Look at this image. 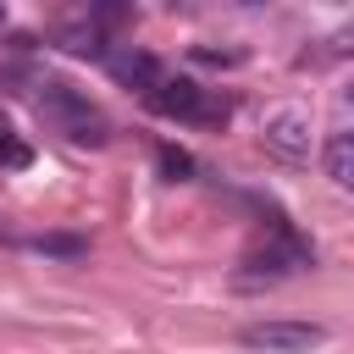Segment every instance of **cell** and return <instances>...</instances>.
I'll return each mask as SVG.
<instances>
[{"label":"cell","mask_w":354,"mask_h":354,"mask_svg":"<svg viewBox=\"0 0 354 354\" xmlns=\"http://www.w3.org/2000/svg\"><path fill=\"white\" fill-rule=\"evenodd\" d=\"M39 116H44L55 133H66L72 144H105V138H111L105 111L88 105V94H77L72 83H55V77L39 83Z\"/></svg>","instance_id":"obj_1"},{"label":"cell","mask_w":354,"mask_h":354,"mask_svg":"<svg viewBox=\"0 0 354 354\" xmlns=\"http://www.w3.org/2000/svg\"><path fill=\"white\" fill-rule=\"evenodd\" d=\"M144 100H149L160 116H177V122H210V127L227 122V100H216L210 88H199V83H188V77H171V72H166Z\"/></svg>","instance_id":"obj_2"},{"label":"cell","mask_w":354,"mask_h":354,"mask_svg":"<svg viewBox=\"0 0 354 354\" xmlns=\"http://www.w3.org/2000/svg\"><path fill=\"white\" fill-rule=\"evenodd\" d=\"M321 343H326L321 321H254V326H243V348H260V354H310Z\"/></svg>","instance_id":"obj_3"},{"label":"cell","mask_w":354,"mask_h":354,"mask_svg":"<svg viewBox=\"0 0 354 354\" xmlns=\"http://www.w3.org/2000/svg\"><path fill=\"white\" fill-rule=\"evenodd\" d=\"M304 266H310V243L299 232H288V227H277V238L260 254H249V277H293Z\"/></svg>","instance_id":"obj_4"},{"label":"cell","mask_w":354,"mask_h":354,"mask_svg":"<svg viewBox=\"0 0 354 354\" xmlns=\"http://www.w3.org/2000/svg\"><path fill=\"white\" fill-rule=\"evenodd\" d=\"M266 149L282 160H304L310 155V122L304 111H271L266 116Z\"/></svg>","instance_id":"obj_5"},{"label":"cell","mask_w":354,"mask_h":354,"mask_svg":"<svg viewBox=\"0 0 354 354\" xmlns=\"http://www.w3.org/2000/svg\"><path fill=\"white\" fill-rule=\"evenodd\" d=\"M105 66H111V77H116V83L144 88V94L166 77V66H160L155 55H144V50H111V55H105Z\"/></svg>","instance_id":"obj_6"},{"label":"cell","mask_w":354,"mask_h":354,"mask_svg":"<svg viewBox=\"0 0 354 354\" xmlns=\"http://www.w3.org/2000/svg\"><path fill=\"white\" fill-rule=\"evenodd\" d=\"M321 166H326V177H332V183L354 188V133H332V138H326V149H321Z\"/></svg>","instance_id":"obj_7"},{"label":"cell","mask_w":354,"mask_h":354,"mask_svg":"<svg viewBox=\"0 0 354 354\" xmlns=\"http://www.w3.org/2000/svg\"><path fill=\"white\" fill-rule=\"evenodd\" d=\"M55 39H61V50H72V55H100V61L111 55V44H105V33H100L94 22H66Z\"/></svg>","instance_id":"obj_8"},{"label":"cell","mask_w":354,"mask_h":354,"mask_svg":"<svg viewBox=\"0 0 354 354\" xmlns=\"http://www.w3.org/2000/svg\"><path fill=\"white\" fill-rule=\"evenodd\" d=\"M155 160H160V171H166V177H177V183L194 171V155H188V149H177V144H160V149H155Z\"/></svg>","instance_id":"obj_9"},{"label":"cell","mask_w":354,"mask_h":354,"mask_svg":"<svg viewBox=\"0 0 354 354\" xmlns=\"http://www.w3.org/2000/svg\"><path fill=\"white\" fill-rule=\"evenodd\" d=\"M28 160H33V155H28V144H22V138L11 133V122L0 116V166H28Z\"/></svg>","instance_id":"obj_10"},{"label":"cell","mask_w":354,"mask_h":354,"mask_svg":"<svg viewBox=\"0 0 354 354\" xmlns=\"http://www.w3.org/2000/svg\"><path fill=\"white\" fill-rule=\"evenodd\" d=\"M33 249H39V254H83V238H61V232H50V238H33Z\"/></svg>","instance_id":"obj_11"},{"label":"cell","mask_w":354,"mask_h":354,"mask_svg":"<svg viewBox=\"0 0 354 354\" xmlns=\"http://www.w3.org/2000/svg\"><path fill=\"white\" fill-rule=\"evenodd\" d=\"M348 50H354V28H343V33L326 39V55H348Z\"/></svg>","instance_id":"obj_12"},{"label":"cell","mask_w":354,"mask_h":354,"mask_svg":"<svg viewBox=\"0 0 354 354\" xmlns=\"http://www.w3.org/2000/svg\"><path fill=\"white\" fill-rule=\"evenodd\" d=\"M343 105H348V111H354V77H348V88H343Z\"/></svg>","instance_id":"obj_13"},{"label":"cell","mask_w":354,"mask_h":354,"mask_svg":"<svg viewBox=\"0 0 354 354\" xmlns=\"http://www.w3.org/2000/svg\"><path fill=\"white\" fill-rule=\"evenodd\" d=\"M0 22H6V6H0Z\"/></svg>","instance_id":"obj_14"}]
</instances>
